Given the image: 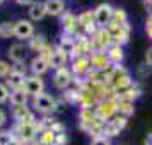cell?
Segmentation results:
<instances>
[{"instance_id":"35","label":"cell","mask_w":152,"mask_h":145,"mask_svg":"<svg viewBox=\"0 0 152 145\" xmlns=\"http://www.w3.org/2000/svg\"><path fill=\"white\" fill-rule=\"evenodd\" d=\"M91 145H111V140L106 137H99V138H92Z\"/></svg>"},{"instance_id":"18","label":"cell","mask_w":152,"mask_h":145,"mask_svg":"<svg viewBox=\"0 0 152 145\" xmlns=\"http://www.w3.org/2000/svg\"><path fill=\"white\" fill-rule=\"evenodd\" d=\"M7 53H9V58L14 63H21V62H24V58H26V50H24V46H22L21 43H12V44L9 46Z\"/></svg>"},{"instance_id":"27","label":"cell","mask_w":152,"mask_h":145,"mask_svg":"<svg viewBox=\"0 0 152 145\" xmlns=\"http://www.w3.org/2000/svg\"><path fill=\"white\" fill-rule=\"evenodd\" d=\"M55 138H56V133L53 130H43L41 133H39V142H41L43 145H53L55 144Z\"/></svg>"},{"instance_id":"2","label":"cell","mask_w":152,"mask_h":145,"mask_svg":"<svg viewBox=\"0 0 152 145\" xmlns=\"http://www.w3.org/2000/svg\"><path fill=\"white\" fill-rule=\"evenodd\" d=\"M94 111H96V116H97V119H99V121H103V123L111 121V119L118 114L116 101H115L113 97L103 99V101H99V103L96 104Z\"/></svg>"},{"instance_id":"41","label":"cell","mask_w":152,"mask_h":145,"mask_svg":"<svg viewBox=\"0 0 152 145\" xmlns=\"http://www.w3.org/2000/svg\"><path fill=\"white\" fill-rule=\"evenodd\" d=\"M144 145H152V133H149V135L145 137V142H144Z\"/></svg>"},{"instance_id":"40","label":"cell","mask_w":152,"mask_h":145,"mask_svg":"<svg viewBox=\"0 0 152 145\" xmlns=\"http://www.w3.org/2000/svg\"><path fill=\"white\" fill-rule=\"evenodd\" d=\"M14 2L19 5H33L34 4V0H14Z\"/></svg>"},{"instance_id":"1","label":"cell","mask_w":152,"mask_h":145,"mask_svg":"<svg viewBox=\"0 0 152 145\" xmlns=\"http://www.w3.org/2000/svg\"><path fill=\"white\" fill-rule=\"evenodd\" d=\"M10 133L22 142H34L39 133V128H38L36 121H24V123H15Z\"/></svg>"},{"instance_id":"8","label":"cell","mask_w":152,"mask_h":145,"mask_svg":"<svg viewBox=\"0 0 152 145\" xmlns=\"http://www.w3.org/2000/svg\"><path fill=\"white\" fill-rule=\"evenodd\" d=\"M45 80L41 77L38 75H31V77H26V82H24V90L28 92L31 97H36V96H41L45 94Z\"/></svg>"},{"instance_id":"9","label":"cell","mask_w":152,"mask_h":145,"mask_svg":"<svg viewBox=\"0 0 152 145\" xmlns=\"http://www.w3.org/2000/svg\"><path fill=\"white\" fill-rule=\"evenodd\" d=\"M72 74L75 77H86L91 70V60L89 56H77L72 58Z\"/></svg>"},{"instance_id":"3","label":"cell","mask_w":152,"mask_h":145,"mask_svg":"<svg viewBox=\"0 0 152 145\" xmlns=\"http://www.w3.org/2000/svg\"><path fill=\"white\" fill-rule=\"evenodd\" d=\"M33 108H34V111H39L41 114H50L58 108V101L53 96L45 92L41 96L33 97Z\"/></svg>"},{"instance_id":"7","label":"cell","mask_w":152,"mask_h":145,"mask_svg":"<svg viewBox=\"0 0 152 145\" xmlns=\"http://www.w3.org/2000/svg\"><path fill=\"white\" fill-rule=\"evenodd\" d=\"M72 82H74V74H72V70L67 68V67L58 68L55 72V75H53V85L60 90L69 89Z\"/></svg>"},{"instance_id":"29","label":"cell","mask_w":152,"mask_h":145,"mask_svg":"<svg viewBox=\"0 0 152 145\" xmlns=\"http://www.w3.org/2000/svg\"><path fill=\"white\" fill-rule=\"evenodd\" d=\"M14 24L15 22H2L0 24V38H10V36H14Z\"/></svg>"},{"instance_id":"15","label":"cell","mask_w":152,"mask_h":145,"mask_svg":"<svg viewBox=\"0 0 152 145\" xmlns=\"http://www.w3.org/2000/svg\"><path fill=\"white\" fill-rule=\"evenodd\" d=\"M29 68H31V72H33V75H38L41 77L45 72H48L50 68V63L46 58H43V56H34L33 60H31V65H29Z\"/></svg>"},{"instance_id":"42","label":"cell","mask_w":152,"mask_h":145,"mask_svg":"<svg viewBox=\"0 0 152 145\" xmlns=\"http://www.w3.org/2000/svg\"><path fill=\"white\" fill-rule=\"evenodd\" d=\"M9 145H21V140H19V138H12V140H10V142H9Z\"/></svg>"},{"instance_id":"24","label":"cell","mask_w":152,"mask_h":145,"mask_svg":"<svg viewBox=\"0 0 152 145\" xmlns=\"http://www.w3.org/2000/svg\"><path fill=\"white\" fill-rule=\"evenodd\" d=\"M77 19H79V26L84 29L92 26V24H96V21H94V10H84L82 14L77 15Z\"/></svg>"},{"instance_id":"33","label":"cell","mask_w":152,"mask_h":145,"mask_svg":"<svg viewBox=\"0 0 152 145\" xmlns=\"http://www.w3.org/2000/svg\"><path fill=\"white\" fill-rule=\"evenodd\" d=\"M12 138H14V135L10 133V130H0V145H9Z\"/></svg>"},{"instance_id":"10","label":"cell","mask_w":152,"mask_h":145,"mask_svg":"<svg viewBox=\"0 0 152 145\" xmlns=\"http://www.w3.org/2000/svg\"><path fill=\"white\" fill-rule=\"evenodd\" d=\"M89 60H91V68L92 70H101V72H106L108 68H111L113 65L110 63L106 53H91L89 55Z\"/></svg>"},{"instance_id":"11","label":"cell","mask_w":152,"mask_h":145,"mask_svg":"<svg viewBox=\"0 0 152 145\" xmlns=\"http://www.w3.org/2000/svg\"><path fill=\"white\" fill-rule=\"evenodd\" d=\"M62 28H63V33L65 34H75L77 28H79V19H77L75 14H72V12H63L62 14Z\"/></svg>"},{"instance_id":"36","label":"cell","mask_w":152,"mask_h":145,"mask_svg":"<svg viewBox=\"0 0 152 145\" xmlns=\"http://www.w3.org/2000/svg\"><path fill=\"white\" fill-rule=\"evenodd\" d=\"M145 33L152 39V14H149V17L145 19Z\"/></svg>"},{"instance_id":"37","label":"cell","mask_w":152,"mask_h":145,"mask_svg":"<svg viewBox=\"0 0 152 145\" xmlns=\"http://www.w3.org/2000/svg\"><path fill=\"white\" fill-rule=\"evenodd\" d=\"M51 130L55 131L56 135H58V133H65V125L60 123V121H55V125L51 126Z\"/></svg>"},{"instance_id":"4","label":"cell","mask_w":152,"mask_h":145,"mask_svg":"<svg viewBox=\"0 0 152 145\" xmlns=\"http://www.w3.org/2000/svg\"><path fill=\"white\" fill-rule=\"evenodd\" d=\"M111 36H113V44H118V46H123L125 43H128L130 39V24L125 22V24H120V26H115V24H110L108 26Z\"/></svg>"},{"instance_id":"12","label":"cell","mask_w":152,"mask_h":145,"mask_svg":"<svg viewBox=\"0 0 152 145\" xmlns=\"http://www.w3.org/2000/svg\"><path fill=\"white\" fill-rule=\"evenodd\" d=\"M12 118L15 119V123H24V121H36L34 113L29 109L28 106H15L12 108Z\"/></svg>"},{"instance_id":"43","label":"cell","mask_w":152,"mask_h":145,"mask_svg":"<svg viewBox=\"0 0 152 145\" xmlns=\"http://www.w3.org/2000/svg\"><path fill=\"white\" fill-rule=\"evenodd\" d=\"M145 2H147V4H152V0H145Z\"/></svg>"},{"instance_id":"5","label":"cell","mask_w":152,"mask_h":145,"mask_svg":"<svg viewBox=\"0 0 152 145\" xmlns=\"http://www.w3.org/2000/svg\"><path fill=\"white\" fill-rule=\"evenodd\" d=\"M113 10L115 9L111 7L110 4H99L94 9V21H96L97 28H108L110 26L111 17H113Z\"/></svg>"},{"instance_id":"44","label":"cell","mask_w":152,"mask_h":145,"mask_svg":"<svg viewBox=\"0 0 152 145\" xmlns=\"http://www.w3.org/2000/svg\"><path fill=\"white\" fill-rule=\"evenodd\" d=\"M0 4H2V0H0Z\"/></svg>"},{"instance_id":"38","label":"cell","mask_w":152,"mask_h":145,"mask_svg":"<svg viewBox=\"0 0 152 145\" xmlns=\"http://www.w3.org/2000/svg\"><path fill=\"white\" fill-rule=\"evenodd\" d=\"M145 65L152 67V46H149L147 51H145Z\"/></svg>"},{"instance_id":"21","label":"cell","mask_w":152,"mask_h":145,"mask_svg":"<svg viewBox=\"0 0 152 145\" xmlns=\"http://www.w3.org/2000/svg\"><path fill=\"white\" fill-rule=\"evenodd\" d=\"M29 17L31 21H41L43 17L46 15V10H45V2H34L33 5H29Z\"/></svg>"},{"instance_id":"26","label":"cell","mask_w":152,"mask_h":145,"mask_svg":"<svg viewBox=\"0 0 152 145\" xmlns=\"http://www.w3.org/2000/svg\"><path fill=\"white\" fill-rule=\"evenodd\" d=\"M125 22H128V15H126V12H125L123 9H115V10H113V17H111L110 24L120 26V24H125Z\"/></svg>"},{"instance_id":"30","label":"cell","mask_w":152,"mask_h":145,"mask_svg":"<svg viewBox=\"0 0 152 145\" xmlns=\"http://www.w3.org/2000/svg\"><path fill=\"white\" fill-rule=\"evenodd\" d=\"M111 123H113V125L118 128V130L121 131V130H125V126H126V123H128V118L121 116V114H116V116L111 119Z\"/></svg>"},{"instance_id":"6","label":"cell","mask_w":152,"mask_h":145,"mask_svg":"<svg viewBox=\"0 0 152 145\" xmlns=\"http://www.w3.org/2000/svg\"><path fill=\"white\" fill-rule=\"evenodd\" d=\"M14 36L19 39V41H26V39H31L34 36V26L33 22L28 21V19H21L14 24Z\"/></svg>"},{"instance_id":"34","label":"cell","mask_w":152,"mask_h":145,"mask_svg":"<svg viewBox=\"0 0 152 145\" xmlns=\"http://www.w3.org/2000/svg\"><path fill=\"white\" fill-rule=\"evenodd\" d=\"M69 142V137H67V133H58L55 138V144L53 145H67Z\"/></svg>"},{"instance_id":"31","label":"cell","mask_w":152,"mask_h":145,"mask_svg":"<svg viewBox=\"0 0 152 145\" xmlns=\"http://www.w3.org/2000/svg\"><path fill=\"white\" fill-rule=\"evenodd\" d=\"M10 70H12V65L10 63H7L5 60H0V79H7L9 74H10Z\"/></svg>"},{"instance_id":"14","label":"cell","mask_w":152,"mask_h":145,"mask_svg":"<svg viewBox=\"0 0 152 145\" xmlns=\"http://www.w3.org/2000/svg\"><path fill=\"white\" fill-rule=\"evenodd\" d=\"M106 56H108V60H110V63L113 65V67H116V65H120V63L123 62V46H118V44H111L110 48H106Z\"/></svg>"},{"instance_id":"23","label":"cell","mask_w":152,"mask_h":145,"mask_svg":"<svg viewBox=\"0 0 152 145\" xmlns=\"http://www.w3.org/2000/svg\"><path fill=\"white\" fill-rule=\"evenodd\" d=\"M46 44H48V43H46V39H45L43 34H34L29 39V50H31V51H36L38 55H39V51H41Z\"/></svg>"},{"instance_id":"20","label":"cell","mask_w":152,"mask_h":145,"mask_svg":"<svg viewBox=\"0 0 152 145\" xmlns=\"http://www.w3.org/2000/svg\"><path fill=\"white\" fill-rule=\"evenodd\" d=\"M28 97H29V94L24 90V87H22V89L12 90L9 99H10V104L15 108V106H24V104L28 103Z\"/></svg>"},{"instance_id":"17","label":"cell","mask_w":152,"mask_h":145,"mask_svg":"<svg viewBox=\"0 0 152 145\" xmlns=\"http://www.w3.org/2000/svg\"><path fill=\"white\" fill-rule=\"evenodd\" d=\"M67 60H69V55H67V53H63L62 50L56 46L48 63H50V67H51V68L58 70V68H63V67L67 65Z\"/></svg>"},{"instance_id":"13","label":"cell","mask_w":152,"mask_h":145,"mask_svg":"<svg viewBox=\"0 0 152 145\" xmlns=\"http://www.w3.org/2000/svg\"><path fill=\"white\" fill-rule=\"evenodd\" d=\"M24 82H26V74H22V72H15V70H10V74L9 77L5 79V85H7L9 89H22L24 87Z\"/></svg>"},{"instance_id":"16","label":"cell","mask_w":152,"mask_h":145,"mask_svg":"<svg viewBox=\"0 0 152 145\" xmlns=\"http://www.w3.org/2000/svg\"><path fill=\"white\" fill-rule=\"evenodd\" d=\"M45 10L46 15H62L65 12V2L63 0H45Z\"/></svg>"},{"instance_id":"28","label":"cell","mask_w":152,"mask_h":145,"mask_svg":"<svg viewBox=\"0 0 152 145\" xmlns=\"http://www.w3.org/2000/svg\"><path fill=\"white\" fill-rule=\"evenodd\" d=\"M118 135H120V130H118L111 121H106V123L103 125V137H106V138L111 140L113 137H118Z\"/></svg>"},{"instance_id":"39","label":"cell","mask_w":152,"mask_h":145,"mask_svg":"<svg viewBox=\"0 0 152 145\" xmlns=\"http://www.w3.org/2000/svg\"><path fill=\"white\" fill-rule=\"evenodd\" d=\"M5 123H7V113L0 108V128H4Z\"/></svg>"},{"instance_id":"22","label":"cell","mask_w":152,"mask_h":145,"mask_svg":"<svg viewBox=\"0 0 152 145\" xmlns=\"http://www.w3.org/2000/svg\"><path fill=\"white\" fill-rule=\"evenodd\" d=\"M115 101H116L118 114L128 118V116H132V114L135 113V106H133V103H130V101H121V99H115Z\"/></svg>"},{"instance_id":"25","label":"cell","mask_w":152,"mask_h":145,"mask_svg":"<svg viewBox=\"0 0 152 145\" xmlns=\"http://www.w3.org/2000/svg\"><path fill=\"white\" fill-rule=\"evenodd\" d=\"M62 103L65 104H77V101H79V90L77 89H65L62 92Z\"/></svg>"},{"instance_id":"19","label":"cell","mask_w":152,"mask_h":145,"mask_svg":"<svg viewBox=\"0 0 152 145\" xmlns=\"http://www.w3.org/2000/svg\"><path fill=\"white\" fill-rule=\"evenodd\" d=\"M58 48L62 50L63 53H67L69 56H72V53L75 51V38L70 36V34H63L62 38H60Z\"/></svg>"},{"instance_id":"32","label":"cell","mask_w":152,"mask_h":145,"mask_svg":"<svg viewBox=\"0 0 152 145\" xmlns=\"http://www.w3.org/2000/svg\"><path fill=\"white\" fill-rule=\"evenodd\" d=\"M10 97V89H9L5 84H0V104H4L5 101H9Z\"/></svg>"}]
</instances>
